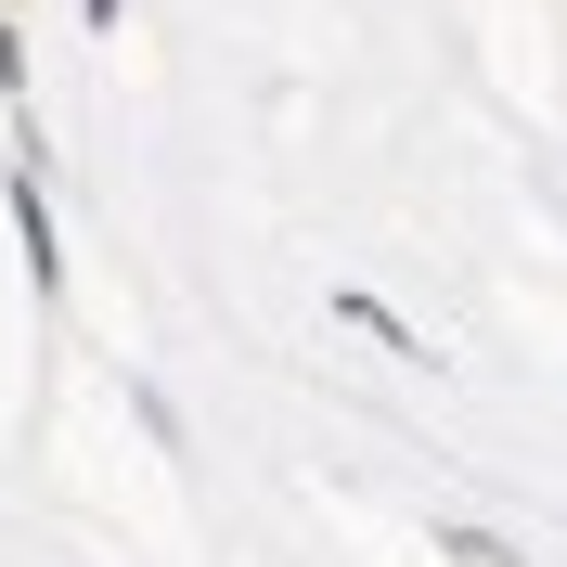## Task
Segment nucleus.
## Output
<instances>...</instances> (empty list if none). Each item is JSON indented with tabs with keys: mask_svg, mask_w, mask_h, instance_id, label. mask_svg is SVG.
<instances>
[]
</instances>
